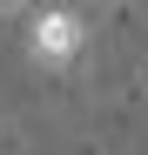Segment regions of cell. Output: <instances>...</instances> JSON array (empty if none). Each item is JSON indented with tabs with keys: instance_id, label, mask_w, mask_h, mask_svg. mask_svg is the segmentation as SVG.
Segmentation results:
<instances>
[{
	"instance_id": "cell-1",
	"label": "cell",
	"mask_w": 148,
	"mask_h": 155,
	"mask_svg": "<svg viewBox=\"0 0 148 155\" xmlns=\"http://www.w3.org/2000/svg\"><path fill=\"white\" fill-rule=\"evenodd\" d=\"M81 47H88V27H81V14L74 7H40L34 14V27H27V54L40 68H67V61H81Z\"/></svg>"
},
{
	"instance_id": "cell-2",
	"label": "cell",
	"mask_w": 148,
	"mask_h": 155,
	"mask_svg": "<svg viewBox=\"0 0 148 155\" xmlns=\"http://www.w3.org/2000/svg\"><path fill=\"white\" fill-rule=\"evenodd\" d=\"M14 7H27V0H0V14H14Z\"/></svg>"
}]
</instances>
